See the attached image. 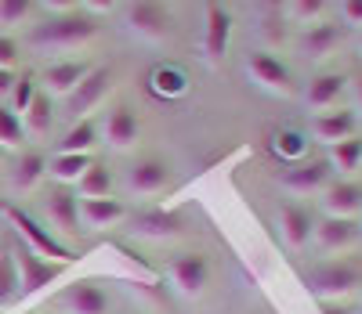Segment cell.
<instances>
[{"instance_id":"cell-1","label":"cell","mask_w":362,"mask_h":314,"mask_svg":"<svg viewBox=\"0 0 362 314\" xmlns=\"http://www.w3.org/2000/svg\"><path fill=\"white\" fill-rule=\"evenodd\" d=\"M102 33L98 15L87 11H66V15H51L44 22H37L25 33V47H33L37 54H66V51H80Z\"/></svg>"},{"instance_id":"cell-2","label":"cell","mask_w":362,"mask_h":314,"mask_svg":"<svg viewBox=\"0 0 362 314\" xmlns=\"http://www.w3.org/2000/svg\"><path fill=\"white\" fill-rule=\"evenodd\" d=\"M305 286L319 303H341L355 289H362V264L358 260H319L305 271Z\"/></svg>"},{"instance_id":"cell-3","label":"cell","mask_w":362,"mask_h":314,"mask_svg":"<svg viewBox=\"0 0 362 314\" xmlns=\"http://www.w3.org/2000/svg\"><path fill=\"white\" fill-rule=\"evenodd\" d=\"M124 22L134 37L148 44H167L174 33V22L163 0H127L124 4Z\"/></svg>"},{"instance_id":"cell-4","label":"cell","mask_w":362,"mask_h":314,"mask_svg":"<svg viewBox=\"0 0 362 314\" xmlns=\"http://www.w3.org/2000/svg\"><path fill=\"white\" fill-rule=\"evenodd\" d=\"M8 221L15 224L18 238H22L29 249H37L40 257H47V260H54V264H73V260H76L73 249L58 238V235H51L47 228H40L37 217H29L22 206H11V210H8Z\"/></svg>"},{"instance_id":"cell-5","label":"cell","mask_w":362,"mask_h":314,"mask_svg":"<svg viewBox=\"0 0 362 314\" xmlns=\"http://www.w3.org/2000/svg\"><path fill=\"white\" fill-rule=\"evenodd\" d=\"M109 90H112V69H109V66H95V69L80 80V87L66 98V116H69L73 123L90 119V112L105 102Z\"/></svg>"},{"instance_id":"cell-6","label":"cell","mask_w":362,"mask_h":314,"mask_svg":"<svg viewBox=\"0 0 362 314\" xmlns=\"http://www.w3.org/2000/svg\"><path fill=\"white\" fill-rule=\"evenodd\" d=\"M11 253H15V264H18V296H29V293H37L44 286H51V282L62 274V264H54L47 257H40L37 249H29L22 238L11 246Z\"/></svg>"},{"instance_id":"cell-7","label":"cell","mask_w":362,"mask_h":314,"mask_svg":"<svg viewBox=\"0 0 362 314\" xmlns=\"http://www.w3.org/2000/svg\"><path fill=\"white\" fill-rule=\"evenodd\" d=\"M58 307L66 314H109L112 296L98 278H76L58 293Z\"/></svg>"},{"instance_id":"cell-8","label":"cell","mask_w":362,"mask_h":314,"mask_svg":"<svg viewBox=\"0 0 362 314\" xmlns=\"http://www.w3.org/2000/svg\"><path fill=\"white\" fill-rule=\"evenodd\" d=\"M44 217L54 231L62 235H80L83 224H80V195L73 192L69 184H51L44 192Z\"/></svg>"},{"instance_id":"cell-9","label":"cell","mask_w":362,"mask_h":314,"mask_svg":"<svg viewBox=\"0 0 362 314\" xmlns=\"http://www.w3.org/2000/svg\"><path fill=\"white\" fill-rule=\"evenodd\" d=\"M232 40V15L221 0H206L203 8V54L210 66H221Z\"/></svg>"},{"instance_id":"cell-10","label":"cell","mask_w":362,"mask_h":314,"mask_svg":"<svg viewBox=\"0 0 362 314\" xmlns=\"http://www.w3.org/2000/svg\"><path fill=\"white\" fill-rule=\"evenodd\" d=\"M329 177H334L329 159H300V163H290L279 174V188L290 195H315L329 184Z\"/></svg>"},{"instance_id":"cell-11","label":"cell","mask_w":362,"mask_h":314,"mask_svg":"<svg viewBox=\"0 0 362 314\" xmlns=\"http://www.w3.org/2000/svg\"><path fill=\"white\" fill-rule=\"evenodd\" d=\"M247 73H250V80H254L261 90H268V94H279V98H290V94H293V76H290V69H286L272 51H250Z\"/></svg>"},{"instance_id":"cell-12","label":"cell","mask_w":362,"mask_h":314,"mask_svg":"<svg viewBox=\"0 0 362 314\" xmlns=\"http://www.w3.org/2000/svg\"><path fill=\"white\" fill-rule=\"evenodd\" d=\"M167 274H170V282H174L177 293L199 296L203 286H206V278H210V260H206V253H199V249H189V253L170 257Z\"/></svg>"},{"instance_id":"cell-13","label":"cell","mask_w":362,"mask_h":314,"mask_svg":"<svg viewBox=\"0 0 362 314\" xmlns=\"http://www.w3.org/2000/svg\"><path fill=\"white\" fill-rule=\"evenodd\" d=\"M358 238H362V224L351 221V217H322V221H315V231H312L319 253H344Z\"/></svg>"},{"instance_id":"cell-14","label":"cell","mask_w":362,"mask_h":314,"mask_svg":"<svg viewBox=\"0 0 362 314\" xmlns=\"http://www.w3.org/2000/svg\"><path fill=\"white\" fill-rule=\"evenodd\" d=\"M95 69L90 61L83 58H62V61H51V66L40 73V90L51 94V98H69V94L80 87V80Z\"/></svg>"},{"instance_id":"cell-15","label":"cell","mask_w":362,"mask_h":314,"mask_svg":"<svg viewBox=\"0 0 362 314\" xmlns=\"http://www.w3.org/2000/svg\"><path fill=\"white\" fill-rule=\"evenodd\" d=\"M124 184H127L131 195H141V199L160 195V192H167V184H170V167L163 159H153V155H148V159H134L127 167Z\"/></svg>"},{"instance_id":"cell-16","label":"cell","mask_w":362,"mask_h":314,"mask_svg":"<svg viewBox=\"0 0 362 314\" xmlns=\"http://www.w3.org/2000/svg\"><path fill=\"white\" fill-rule=\"evenodd\" d=\"M102 141L112 148V152H127L134 141H138V134H141V123H138V112L131 109V105H112L109 112H105V119H102Z\"/></svg>"},{"instance_id":"cell-17","label":"cell","mask_w":362,"mask_h":314,"mask_svg":"<svg viewBox=\"0 0 362 314\" xmlns=\"http://www.w3.org/2000/svg\"><path fill=\"white\" fill-rule=\"evenodd\" d=\"M341 44H344V25L341 22H312V25L300 29V37H297V51L312 61L329 58Z\"/></svg>"},{"instance_id":"cell-18","label":"cell","mask_w":362,"mask_h":314,"mask_svg":"<svg viewBox=\"0 0 362 314\" xmlns=\"http://www.w3.org/2000/svg\"><path fill=\"white\" fill-rule=\"evenodd\" d=\"M185 231V217L170 213V210H145L138 217H131V235L145 238V242H163Z\"/></svg>"},{"instance_id":"cell-19","label":"cell","mask_w":362,"mask_h":314,"mask_svg":"<svg viewBox=\"0 0 362 314\" xmlns=\"http://www.w3.org/2000/svg\"><path fill=\"white\" fill-rule=\"evenodd\" d=\"M276 224H279V238L290 249H305L312 242V231H315V217H312L308 206H300V203H283Z\"/></svg>"},{"instance_id":"cell-20","label":"cell","mask_w":362,"mask_h":314,"mask_svg":"<svg viewBox=\"0 0 362 314\" xmlns=\"http://www.w3.org/2000/svg\"><path fill=\"white\" fill-rule=\"evenodd\" d=\"M355 131H358V119H355L351 109H329V112L312 116V138L322 141V145L348 141V138H355Z\"/></svg>"},{"instance_id":"cell-21","label":"cell","mask_w":362,"mask_h":314,"mask_svg":"<svg viewBox=\"0 0 362 314\" xmlns=\"http://www.w3.org/2000/svg\"><path fill=\"white\" fill-rule=\"evenodd\" d=\"M322 210H326V217H351V221H358L362 184L358 181H329L322 188Z\"/></svg>"},{"instance_id":"cell-22","label":"cell","mask_w":362,"mask_h":314,"mask_svg":"<svg viewBox=\"0 0 362 314\" xmlns=\"http://www.w3.org/2000/svg\"><path fill=\"white\" fill-rule=\"evenodd\" d=\"M344 87L348 80L341 73H315L305 87V105L312 112H329V109H337V102L344 98Z\"/></svg>"},{"instance_id":"cell-23","label":"cell","mask_w":362,"mask_h":314,"mask_svg":"<svg viewBox=\"0 0 362 314\" xmlns=\"http://www.w3.org/2000/svg\"><path fill=\"white\" fill-rule=\"evenodd\" d=\"M127 221V206L105 195V199H80V224L83 228H95V231H105V228H116Z\"/></svg>"},{"instance_id":"cell-24","label":"cell","mask_w":362,"mask_h":314,"mask_svg":"<svg viewBox=\"0 0 362 314\" xmlns=\"http://www.w3.org/2000/svg\"><path fill=\"white\" fill-rule=\"evenodd\" d=\"M44 177H47V155L37 152V148H25L11 167V188L18 195L37 192V188L44 184Z\"/></svg>"},{"instance_id":"cell-25","label":"cell","mask_w":362,"mask_h":314,"mask_svg":"<svg viewBox=\"0 0 362 314\" xmlns=\"http://www.w3.org/2000/svg\"><path fill=\"white\" fill-rule=\"evenodd\" d=\"M95 163L87 152H54L51 159H47V177H54V184H76L83 174H87V167Z\"/></svg>"},{"instance_id":"cell-26","label":"cell","mask_w":362,"mask_h":314,"mask_svg":"<svg viewBox=\"0 0 362 314\" xmlns=\"http://www.w3.org/2000/svg\"><path fill=\"white\" fill-rule=\"evenodd\" d=\"M148 87H153L160 98L174 102V98H181V94L189 90V73L181 66H174V61H160V66L148 73Z\"/></svg>"},{"instance_id":"cell-27","label":"cell","mask_w":362,"mask_h":314,"mask_svg":"<svg viewBox=\"0 0 362 314\" xmlns=\"http://www.w3.org/2000/svg\"><path fill=\"white\" fill-rule=\"evenodd\" d=\"M22 123H25V134L44 138L54 127V98H51V94L37 90V98L29 102V109L22 112Z\"/></svg>"},{"instance_id":"cell-28","label":"cell","mask_w":362,"mask_h":314,"mask_svg":"<svg viewBox=\"0 0 362 314\" xmlns=\"http://www.w3.org/2000/svg\"><path fill=\"white\" fill-rule=\"evenodd\" d=\"M76 195L80 199H105V195H112V170L105 163H90L87 174L76 181Z\"/></svg>"},{"instance_id":"cell-29","label":"cell","mask_w":362,"mask_h":314,"mask_svg":"<svg viewBox=\"0 0 362 314\" xmlns=\"http://www.w3.org/2000/svg\"><path fill=\"white\" fill-rule=\"evenodd\" d=\"M272 148H276V155L290 167V163H300L308 152V134L305 131H293V127H283L272 134Z\"/></svg>"},{"instance_id":"cell-30","label":"cell","mask_w":362,"mask_h":314,"mask_svg":"<svg viewBox=\"0 0 362 314\" xmlns=\"http://www.w3.org/2000/svg\"><path fill=\"white\" fill-rule=\"evenodd\" d=\"M95 145H98V123L95 119H80V123H73V127L66 131V138L58 141V152H87L90 155Z\"/></svg>"},{"instance_id":"cell-31","label":"cell","mask_w":362,"mask_h":314,"mask_svg":"<svg viewBox=\"0 0 362 314\" xmlns=\"http://www.w3.org/2000/svg\"><path fill=\"white\" fill-rule=\"evenodd\" d=\"M329 167L348 174V170H358L362 167V138H348V141H337V145H329Z\"/></svg>"},{"instance_id":"cell-32","label":"cell","mask_w":362,"mask_h":314,"mask_svg":"<svg viewBox=\"0 0 362 314\" xmlns=\"http://www.w3.org/2000/svg\"><path fill=\"white\" fill-rule=\"evenodd\" d=\"M25 138H29V134H25L22 116H18L11 105L0 102V148H22Z\"/></svg>"},{"instance_id":"cell-33","label":"cell","mask_w":362,"mask_h":314,"mask_svg":"<svg viewBox=\"0 0 362 314\" xmlns=\"http://www.w3.org/2000/svg\"><path fill=\"white\" fill-rule=\"evenodd\" d=\"M18 264L11 249H0V307H8L11 300H18Z\"/></svg>"},{"instance_id":"cell-34","label":"cell","mask_w":362,"mask_h":314,"mask_svg":"<svg viewBox=\"0 0 362 314\" xmlns=\"http://www.w3.org/2000/svg\"><path fill=\"white\" fill-rule=\"evenodd\" d=\"M37 4L40 0H0V25H22V22H29L33 18V11H37Z\"/></svg>"},{"instance_id":"cell-35","label":"cell","mask_w":362,"mask_h":314,"mask_svg":"<svg viewBox=\"0 0 362 314\" xmlns=\"http://www.w3.org/2000/svg\"><path fill=\"white\" fill-rule=\"evenodd\" d=\"M37 90H40V83H37L33 73H18V80H15V87H11V109L22 116V112L29 109V102L37 98Z\"/></svg>"},{"instance_id":"cell-36","label":"cell","mask_w":362,"mask_h":314,"mask_svg":"<svg viewBox=\"0 0 362 314\" xmlns=\"http://www.w3.org/2000/svg\"><path fill=\"white\" fill-rule=\"evenodd\" d=\"M322 11H326V0H290V4H286V15L293 22H305V25L319 22Z\"/></svg>"},{"instance_id":"cell-37","label":"cell","mask_w":362,"mask_h":314,"mask_svg":"<svg viewBox=\"0 0 362 314\" xmlns=\"http://www.w3.org/2000/svg\"><path fill=\"white\" fill-rule=\"evenodd\" d=\"M261 37L268 44H283L286 40V15H261Z\"/></svg>"},{"instance_id":"cell-38","label":"cell","mask_w":362,"mask_h":314,"mask_svg":"<svg viewBox=\"0 0 362 314\" xmlns=\"http://www.w3.org/2000/svg\"><path fill=\"white\" fill-rule=\"evenodd\" d=\"M18 54H22V44L15 37H8V33H0V69H15Z\"/></svg>"},{"instance_id":"cell-39","label":"cell","mask_w":362,"mask_h":314,"mask_svg":"<svg viewBox=\"0 0 362 314\" xmlns=\"http://www.w3.org/2000/svg\"><path fill=\"white\" fill-rule=\"evenodd\" d=\"M341 18L348 25H362V0H341Z\"/></svg>"},{"instance_id":"cell-40","label":"cell","mask_w":362,"mask_h":314,"mask_svg":"<svg viewBox=\"0 0 362 314\" xmlns=\"http://www.w3.org/2000/svg\"><path fill=\"white\" fill-rule=\"evenodd\" d=\"M80 4L87 8V15H105V11H112L119 0H80Z\"/></svg>"},{"instance_id":"cell-41","label":"cell","mask_w":362,"mask_h":314,"mask_svg":"<svg viewBox=\"0 0 362 314\" xmlns=\"http://www.w3.org/2000/svg\"><path fill=\"white\" fill-rule=\"evenodd\" d=\"M40 4H44L51 15H66V11H76L80 0H40Z\"/></svg>"},{"instance_id":"cell-42","label":"cell","mask_w":362,"mask_h":314,"mask_svg":"<svg viewBox=\"0 0 362 314\" xmlns=\"http://www.w3.org/2000/svg\"><path fill=\"white\" fill-rule=\"evenodd\" d=\"M15 80H18V73H15V69H0V102L11 98V87H15Z\"/></svg>"},{"instance_id":"cell-43","label":"cell","mask_w":362,"mask_h":314,"mask_svg":"<svg viewBox=\"0 0 362 314\" xmlns=\"http://www.w3.org/2000/svg\"><path fill=\"white\" fill-rule=\"evenodd\" d=\"M290 0H261V15H286Z\"/></svg>"},{"instance_id":"cell-44","label":"cell","mask_w":362,"mask_h":314,"mask_svg":"<svg viewBox=\"0 0 362 314\" xmlns=\"http://www.w3.org/2000/svg\"><path fill=\"white\" fill-rule=\"evenodd\" d=\"M322 314H358V310L348 303H322Z\"/></svg>"},{"instance_id":"cell-45","label":"cell","mask_w":362,"mask_h":314,"mask_svg":"<svg viewBox=\"0 0 362 314\" xmlns=\"http://www.w3.org/2000/svg\"><path fill=\"white\" fill-rule=\"evenodd\" d=\"M355 102H358V112H362V73L355 76Z\"/></svg>"},{"instance_id":"cell-46","label":"cell","mask_w":362,"mask_h":314,"mask_svg":"<svg viewBox=\"0 0 362 314\" xmlns=\"http://www.w3.org/2000/svg\"><path fill=\"white\" fill-rule=\"evenodd\" d=\"M358 314H362V307H358Z\"/></svg>"},{"instance_id":"cell-47","label":"cell","mask_w":362,"mask_h":314,"mask_svg":"<svg viewBox=\"0 0 362 314\" xmlns=\"http://www.w3.org/2000/svg\"><path fill=\"white\" fill-rule=\"evenodd\" d=\"M358 40H362V37H358Z\"/></svg>"}]
</instances>
